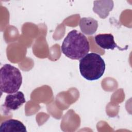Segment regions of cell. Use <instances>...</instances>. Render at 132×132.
I'll return each mask as SVG.
<instances>
[{
  "label": "cell",
  "mask_w": 132,
  "mask_h": 132,
  "mask_svg": "<svg viewBox=\"0 0 132 132\" xmlns=\"http://www.w3.org/2000/svg\"><path fill=\"white\" fill-rule=\"evenodd\" d=\"M61 50L67 57L73 60H79L87 55L90 51V44L87 37L80 32L73 29L65 37Z\"/></svg>",
  "instance_id": "obj_1"
},
{
  "label": "cell",
  "mask_w": 132,
  "mask_h": 132,
  "mask_svg": "<svg viewBox=\"0 0 132 132\" xmlns=\"http://www.w3.org/2000/svg\"><path fill=\"white\" fill-rule=\"evenodd\" d=\"M81 75L88 80H96L100 78L105 70V63L101 55L95 53H88L79 60Z\"/></svg>",
  "instance_id": "obj_2"
},
{
  "label": "cell",
  "mask_w": 132,
  "mask_h": 132,
  "mask_svg": "<svg viewBox=\"0 0 132 132\" xmlns=\"http://www.w3.org/2000/svg\"><path fill=\"white\" fill-rule=\"evenodd\" d=\"M22 83L20 70L10 64H4L0 70V89L2 92L11 94L16 92Z\"/></svg>",
  "instance_id": "obj_3"
},
{
  "label": "cell",
  "mask_w": 132,
  "mask_h": 132,
  "mask_svg": "<svg viewBox=\"0 0 132 132\" xmlns=\"http://www.w3.org/2000/svg\"><path fill=\"white\" fill-rule=\"evenodd\" d=\"M26 102L24 93L21 91H17L14 93L8 94L3 105V108L7 112L10 110L18 109Z\"/></svg>",
  "instance_id": "obj_4"
},
{
  "label": "cell",
  "mask_w": 132,
  "mask_h": 132,
  "mask_svg": "<svg viewBox=\"0 0 132 132\" xmlns=\"http://www.w3.org/2000/svg\"><path fill=\"white\" fill-rule=\"evenodd\" d=\"M94 40L96 44L103 49L114 50L118 48L119 50L123 51L127 50V47L125 48H121L114 42V37L111 34H98L95 36Z\"/></svg>",
  "instance_id": "obj_5"
},
{
  "label": "cell",
  "mask_w": 132,
  "mask_h": 132,
  "mask_svg": "<svg viewBox=\"0 0 132 132\" xmlns=\"http://www.w3.org/2000/svg\"><path fill=\"white\" fill-rule=\"evenodd\" d=\"M112 1H96L93 2V11L103 19H106L113 8Z\"/></svg>",
  "instance_id": "obj_6"
},
{
  "label": "cell",
  "mask_w": 132,
  "mask_h": 132,
  "mask_svg": "<svg viewBox=\"0 0 132 132\" xmlns=\"http://www.w3.org/2000/svg\"><path fill=\"white\" fill-rule=\"evenodd\" d=\"M1 132H27L26 126L21 121L9 119L3 122L0 125Z\"/></svg>",
  "instance_id": "obj_7"
},
{
  "label": "cell",
  "mask_w": 132,
  "mask_h": 132,
  "mask_svg": "<svg viewBox=\"0 0 132 132\" xmlns=\"http://www.w3.org/2000/svg\"><path fill=\"white\" fill-rule=\"evenodd\" d=\"M79 26L83 34L91 35L96 31L98 28V22L91 17L82 18L80 20Z\"/></svg>",
  "instance_id": "obj_8"
}]
</instances>
